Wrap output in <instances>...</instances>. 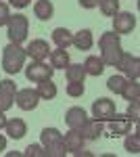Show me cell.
<instances>
[{
  "instance_id": "1",
  "label": "cell",
  "mask_w": 140,
  "mask_h": 157,
  "mask_svg": "<svg viewBox=\"0 0 140 157\" xmlns=\"http://www.w3.org/2000/svg\"><path fill=\"white\" fill-rule=\"evenodd\" d=\"M25 48H21V44H15V42H9L4 48H2V69L6 73H19L25 65Z\"/></svg>"
},
{
  "instance_id": "2",
  "label": "cell",
  "mask_w": 140,
  "mask_h": 157,
  "mask_svg": "<svg viewBox=\"0 0 140 157\" xmlns=\"http://www.w3.org/2000/svg\"><path fill=\"white\" fill-rule=\"evenodd\" d=\"M27 34H29V21L25 15H11L9 23H6V36L11 42L15 44H21L27 40Z\"/></svg>"
},
{
  "instance_id": "3",
  "label": "cell",
  "mask_w": 140,
  "mask_h": 157,
  "mask_svg": "<svg viewBox=\"0 0 140 157\" xmlns=\"http://www.w3.org/2000/svg\"><path fill=\"white\" fill-rule=\"evenodd\" d=\"M52 73L55 69L44 63V61H32L27 67H25V78L29 80V82H42V80H48V78H52Z\"/></svg>"
},
{
  "instance_id": "4",
  "label": "cell",
  "mask_w": 140,
  "mask_h": 157,
  "mask_svg": "<svg viewBox=\"0 0 140 157\" xmlns=\"http://www.w3.org/2000/svg\"><path fill=\"white\" fill-rule=\"evenodd\" d=\"M15 103L23 111H34L40 103V94H38L36 88H21V90L15 92Z\"/></svg>"
},
{
  "instance_id": "5",
  "label": "cell",
  "mask_w": 140,
  "mask_h": 157,
  "mask_svg": "<svg viewBox=\"0 0 140 157\" xmlns=\"http://www.w3.org/2000/svg\"><path fill=\"white\" fill-rule=\"evenodd\" d=\"M136 27V15L128 11H121L113 15V32L115 34H132V29Z\"/></svg>"
},
{
  "instance_id": "6",
  "label": "cell",
  "mask_w": 140,
  "mask_h": 157,
  "mask_svg": "<svg viewBox=\"0 0 140 157\" xmlns=\"http://www.w3.org/2000/svg\"><path fill=\"white\" fill-rule=\"evenodd\" d=\"M115 103L109 101V98H96L92 103V117L98 121H109L113 115H115Z\"/></svg>"
},
{
  "instance_id": "7",
  "label": "cell",
  "mask_w": 140,
  "mask_h": 157,
  "mask_svg": "<svg viewBox=\"0 0 140 157\" xmlns=\"http://www.w3.org/2000/svg\"><path fill=\"white\" fill-rule=\"evenodd\" d=\"M132 124L134 121L130 120L128 115H119L115 113L111 120H109V126H107V130H109V136H126V134L132 130Z\"/></svg>"
},
{
  "instance_id": "8",
  "label": "cell",
  "mask_w": 140,
  "mask_h": 157,
  "mask_svg": "<svg viewBox=\"0 0 140 157\" xmlns=\"http://www.w3.org/2000/svg\"><path fill=\"white\" fill-rule=\"evenodd\" d=\"M117 69H119L121 73H126L130 80H138V75H140V59L134 57V55L123 52L121 61L117 63Z\"/></svg>"
},
{
  "instance_id": "9",
  "label": "cell",
  "mask_w": 140,
  "mask_h": 157,
  "mask_svg": "<svg viewBox=\"0 0 140 157\" xmlns=\"http://www.w3.org/2000/svg\"><path fill=\"white\" fill-rule=\"evenodd\" d=\"M25 55L29 57L32 61H46L48 55H50V46H48L46 40H42V38H36L32 40L29 44H27V48H25Z\"/></svg>"
},
{
  "instance_id": "10",
  "label": "cell",
  "mask_w": 140,
  "mask_h": 157,
  "mask_svg": "<svg viewBox=\"0 0 140 157\" xmlns=\"http://www.w3.org/2000/svg\"><path fill=\"white\" fill-rule=\"evenodd\" d=\"M63 143H65V149H67V153H73V155H82L84 151V136L80 130H73L69 128V132L65 134V138H63Z\"/></svg>"
},
{
  "instance_id": "11",
  "label": "cell",
  "mask_w": 140,
  "mask_h": 157,
  "mask_svg": "<svg viewBox=\"0 0 140 157\" xmlns=\"http://www.w3.org/2000/svg\"><path fill=\"white\" fill-rule=\"evenodd\" d=\"M123 57V50H121V42L119 44H109V46H103L100 48V59L105 65L109 67H117V63Z\"/></svg>"
},
{
  "instance_id": "12",
  "label": "cell",
  "mask_w": 140,
  "mask_h": 157,
  "mask_svg": "<svg viewBox=\"0 0 140 157\" xmlns=\"http://www.w3.org/2000/svg\"><path fill=\"white\" fill-rule=\"evenodd\" d=\"M86 120H88V113L82 107H71L65 113V124L69 128H73V130H80L84 124H86Z\"/></svg>"
},
{
  "instance_id": "13",
  "label": "cell",
  "mask_w": 140,
  "mask_h": 157,
  "mask_svg": "<svg viewBox=\"0 0 140 157\" xmlns=\"http://www.w3.org/2000/svg\"><path fill=\"white\" fill-rule=\"evenodd\" d=\"M4 130H6V134H9V138L19 140V138H23L25 134H27V124H25L21 117H13V120H6Z\"/></svg>"
},
{
  "instance_id": "14",
  "label": "cell",
  "mask_w": 140,
  "mask_h": 157,
  "mask_svg": "<svg viewBox=\"0 0 140 157\" xmlns=\"http://www.w3.org/2000/svg\"><path fill=\"white\" fill-rule=\"evenodd\" d=\"M103 121H98V120H86V124H84L82 128H80V132H82L84 136V140H96L100 134H103Z\"/></svg>"
},
{
  "instance_id": "15",
  "label": "cell",
  "mask_w": 140,
  "mask_h": 157,
  "mask_svg": "<svg viewBox=\"0 0 140 157\" xmlns=\"http://www.w3.org/2000/svg\"><path fill=\"white\" fill-rule=\"evenodd\" d=\"M52 42L57 44V48H69L71 44H73V34H71L67 27H57L55 32H52Z\"/></svg>"
},
{
  "instance_id": "16",
  "label": "cell",
  "mask_w": 140,
  "mask_h": 157,
  "mask_svg": "<svg viewBox=\"0 0 140 157\" xmlns=\"http://www.w3.org/2000/svg\"><path fill=\"white\" fill-rule=\"evenodd\" d=\"M73 46L78 50H90L94 46V38L90 29H80L78 34H73Z\"/></svg>"
},
{
  "instance_id": "17",
  "label": "cell",
  "mask_w": 140,
  "mask_h": 157,
  "mask_svg": "<svg viewBox=\"0 0 140 157\" xmlns=\"http://www.w3.org/2000/svg\"><path fill=\"white\" fill-rule=\"evenodd\" d=\"M48 59H50V67H52V69H65V67L71 63V61H69V52H67L65 48L50 50Z\"/></svg>"
},
{
  "instance_id": "18",
  "label": "cell",
  "mask_w": 140,
  "mask_h": 157,
  "mask_svg": "<svg viewBox=\"0 0 140 157\" xmlns=\"http://www.w3.org/2000/svg\"><path fill=\"white\" fill-rule=\"evenodd\" d=\"M34 15L40 19V21H48V19H52V15H55V6H52V2L50 0H38L34 4Z\"/></svg>"
},
{
  "instance_id": "19",
  "label": "cell",
  "mask_w": 140,
  "mask_h": 157,
  "mask_svg": "<svg viewBox=\"0 0 140 157\" xmlns=\"http://www.w3.org/2000/svg\"><path fill=\"white\" fill-rule=\"evenodd\" d=\"M84 69H86V75H100V73L105 71V63H103L100 57L90 55L84 61Z\"/></svg>"
},
{
  "instance_id": "20",
  "label": "cell",
  "mask_w": 140,
  "mask_h": 157,
  "mask_svg": "<svg viewBox=\"0 0 140 157\" xmlns=\"http://www.w3.org/2000/svg\"><path fill=\"white\" fill-rule=\"evenodd\" d=\"M38 94L40 98H44V101H52V98L57 97V84L52 82V78H48V80H42V82H38Z\"/></svg>"
},
{
  "instance_id": "21",
  "label": "cell",
  "mask_w": 140,
  "mask_h": 157,
  "mask_svg": "<svg viewBox=\"0 0 140 157\" xmlns=\"http://www.w3.org/2000/svg\"><path fill=\"white\" fill-rule=\"evenodd\" d=\"M65 78L67 82H84L86 80V69L82 63H69L65 67Z\"/></svg>"
},
{
  "instance_id": "22",
  "label": "cell",
  "mask_w": 140,
  "mask_h": 157,
  "mask_svg": "<svg viewBox=\"0 0 140 157\" xmlns=\"http://www.w3.org/2000/svg\"><path fill=\"white\" fill-rule=\"evenodd\" d=\"M119 94L126 98V101H138V98H140V84H138V80H126V84H123V88H121Z\"/></svg>"
},
{
  "instance_id": "23",
  "label": "cell",
  "mask_w": 140,
  "mask_h": 157,
  "mask_svg": "<svg viewBox=\"0 0 140 157\" xmlns=\"http://www.w3.org/2000/svg\"><path fill=\"white\" fill-rule=\"evenodd\" d=\"M40 140H42V147L46 149V147L55 145L59 140H63V134L59 132L57 128H44L42 132H40Z\"/></svg>"
},
{
  "instance_id": "24",
  "label": "cell",
  "mask_w": 140,
  "mask_h": 157,
  "mask_svg": "<svg viewBox=\"0 0 140 157\" xmlns=\"http://www.w3.org/2000/svg\"><path fill=\"white\" fill-rule=\"evenodd\" d=\"M98 9L105 17H113L119 13V0H98Z\"/></svg>"
},
{
  "instance_id": "25",
  "label": "cell",
  "mask_w": 140,
  "mask_h": 157,
  "mask_svg": "<svg viewBox=\"0 0 140 157\" xmlns=\"http://www.w3.org/2000/svg\"><path fill=\"white\" fill-rule=\"evenodd\" d=\"M123 147H126V151L128 153H140V138H138V134H130L126 136V143H123Z\"/></svg>"
},
{
  "instance_id": "26",
  "label": "cell",
  "mask_w": 140,
  "mask_h": 157,
  "mask_svg": "<svg viewBox=\"0 0 140 157\" xmlns=\"http://www.w3.org/2000/svg\"><path fill=\"white\" fill-rule=\"evenodd\" d=\"M44 151H46V157H65L67 155V149H65V143H63V140H59V143H55V145L46 147Z\"/></svg>"
},
{
  "instance_id": "27",
  "label": "cell",
  "mask_w": 140,
  "mask_h": 157,
  "mask_svg": "<svg viewBox=\"0 0 140 157\" xmlns=\"http://www.w3.org/2000/svg\"><path fill=\"white\" fill-rule=\"evenodd\" d=\"M123 84H126V78H123V75H111V78L107 80V88H109L111 92H115V94L121 92Z\"/></svg>"
},
{
  "instance_id": "28",
  "label": "cell",
  "mask_w": 140,
  "mask_h": 157,
  "mask_svg": "<svg viewBox=\"0 0 140 157\" xmlns=\"http://www.w3.org/2000/svg\"><path fill=\"white\" fill-rule=\"evenodd\" d=\"M121 40H119V34L115 32H105V34H100L98 38V48H103V46H109V44H119Z\"/></svg>"
},
{
  "instance_id": "29",
  "label": "cell",
  "mask_w": 140,
  "mask_h": 157,
  "mask_svg": "<svg viewBox=\"0 0 140 157\" xmlns=\"http://www.w3.org/2000/svg\"><path fill=\"white\" fill-rule=\"evenodd\" d=\"M15 105V94H9L4 90H0V111H9Z\"/></svg>"
},
{
  "instance_id": "30",
  "label": "cell",
  "mask_w": 140,
  "mask_h": 157,
  "mask_svg": "<svg viewBox=\"0 0 140 157\" xmlns=\"http://www.w3.org/2000/svg\"><path fill=\"white\" fill-rule=\"evenodd\" d=\"M84 90H86V88H84V82H69V84H67V94L73 97V98L82 97Z\"/></svg>"
},
{
  "instance_id": "31",
  "label": "cell",
  "mask_w": 140,
  "mask_h": 157,
  "mask_svg": "<svg viewBox=\"0 0 140 157\" xmlns=\"http://www.w3.org/2000/svg\"><path fill=\"white\" fill-rule=\"evenodd\" d=\"M138 107H140L138 101H130V107H128V113H126V115H128L134 124H136V121H138V117H140V109Z\"/></svg>"
},
{
  "instance_id": "32",
  "label": "cell",
  "mask_w": 140,
  "mask_h": 157,
  "mask_svg": "<svg viewBox=\"0 0 140 157\" xmlns=\"http://www.w3.org/2000/svg\"><path fill=\"white\" fill-rule=\"evenodd\" d=\"M25 155L27 157H46V151L42 145H29L25 149Z\"/></svg>"
},
{
  "instance_id": "33",
  "label": "cell",
  "mask_w": 140,
  "mask_h": 157,
  "mask_svg": "<svg viewBox=\"0 0 140 157\" xmlns=\"http://www.w3.org/2000/svg\"><path fill=\"white\" fill-rule=\"evenodd\" d=\"M9 19H11V9H9V4H6V2H0V27H4V25L9 23Z\"/></svg>"
},
{
  "instance_id": "34",
  "label": "cell",
  "mask_w": 140,
  "mask_h": 157,
  "mask_svg": "<svg viewBox=\"0 0 140 157\" xmlns=\"http://www.w3.org/2000/svg\"><path fill=\"white\" fill-rule=\"evenodd\" d=\"M0 90H4V92H9V94H15L17 92V84L13 82V80H0Z\"/></svg>"
},
{
  "instance_id": "35",
  "label": "cell",
  "mask_w": 140,
  "mask_h": 157,
  "mask_svg": "<svg viewBox=\"0 0 140 157\" xmlns=\"http://www.w3.org/2000/svg\"><path fill=\"white\" fill-rule=\"evenodd\" d=\"M29 2L32 0H9V4L15 9H25V6H29Z\"/></svg>"
},
{
  "instance_id": "36",
  "label": "cell",
  "mask_w": 140,
  "mask_h": 157,
  "mask_svg": "<svg viewBox=\"0 0 140 157\" xmlns=\"http://www.w3.org/2000/svg\"><path fill=\"white\" fill-rule=\"evenodd\" d=\"M78 2H80L82 9H94V6H98V0H78Z\"/></svg>"
},
{
  "instance_id": "37",
  "label": "cell",
  "mask_w": 140,
  "mask_h": 157,
  "mask_svg": "<svg viewBox=\"0 0 140 157\" xmlns=\"http://www.w3.org/2000/svg\"><path fill=\"white\" fill-rule=\"evenodd\" d=\"M4 126H6V115L4 111H0V130H4Z\"/></svg>"
},
{
  "instance_id": "38",
  "label": "cell",
  "mask_w": 140,
  "mask_h": 157,
  "mask_svg": "<svg viewBox=\"0 0 140 157\" xmlns=\"http://www.w3.org/2000/svg\"><path fill=\"white\" fill-rule=\"evenodd\" d=\"M4 149H6V138H4V136L0 134V153H2Z\"/></svg>"
}]
</instances>
